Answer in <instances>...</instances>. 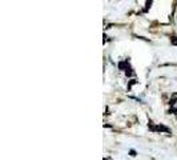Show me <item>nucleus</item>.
<instances>
[{"label": "nucleus", "instance_id": "obj_2", "mask_svg": "<svg viewBox=\"0 0 177 160\" xmlns=\"http://www.w3.org/2000/svg\"><path fill=\"white\" fill-rule=\"evenodd\" d=\"M171 44H173V46H177V38H176V36L171 38Z\"/></svg>", "mask_w": 177, "mask_h": 160}, {"label": "nucleus", "instance_id": "obj_1", "mask_svg": "<svg viewBox=\"0 0 177 160\" xmlns=\"http://www.w3.org/2000/svg\"><path fill=\"white\" fill-rule=\"evenodd\" d=\"M151 129L152 131H160V132H166V134H171V129H169L168 127H165V125H163V124H159V125H156V127H151Z\"/></svg>", "mask_w": 177, "mask_h": 160}, {"label": "nucleus", "instance_id": "obj_4", "mask_svg": "<svg viewBox=\"0 0 177 160\" xmlns=\"http://www.w3.org/2000/svg\"><path fill=\"white\" fill-rule=\"evenodd\" d=\"M104 160H109V159H104Z\"/></svg>", "mask_w": 177, "mask_h": 160}, {"label": "nucleus", "instance_id": "obj_3", "mask_svg": "<svg viewBox=\"0 0 177 160\" xmlns=\"http://www.w3.org/2000/svg\"><path fill=\"white\" fill-rule=\"evenodd\" d=\"M129 154H131V156H136V151H133V149H131Z\"/></svg>", "mask_w": 177, "mask_h": 160}]
</instances>
